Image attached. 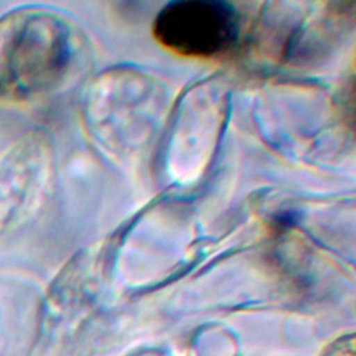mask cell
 I'll return each mask as SVG.
<instances>
[{"mask_svg": "<svg viewBox=\"0 0 356 356\" xmlns=\"http://www.w3.org/2000/svg\"><path fill=\"white\" fill-rule=\"evenodd\" d=\"M71 56L68 26L39 6L14 7L0 15V100L28 102L49 92Z\"/></svg>", "mask_w": 356, "mask_h": 356, "instance_id": "6da1fadb", "label": "cell"}, {"mask_svg": "<svg viewBox=\"0 0 356 356\" xmlns=\"http://www.w3.org/2000/svg\"><path fill=\"white\" fill-rule=\"evenodd\" d=\"M239 32L235 8L218 0L168 3L154 18L153 33L168 50L197 58L227 53Z\"/></svg>", "mask_w": 356, "mask_h": 356, "instance_id": "7a4b0ae2", "label": "cell"}, {"mask_svg": "<svg viewBox=\"0 0 356 356\" xmlns=\"http://www.w3.org/2000/svg\"><path fill=\"white\" fill-rule=\"evenodd\" d=\"M43 150L38 138L25 135L0 153V235L18 229L40 191Z\"/></svg>", "mask_w": 356, "mask_h": 356, "instance_id": "3957f363", "label": "cell"}]
</instances>
